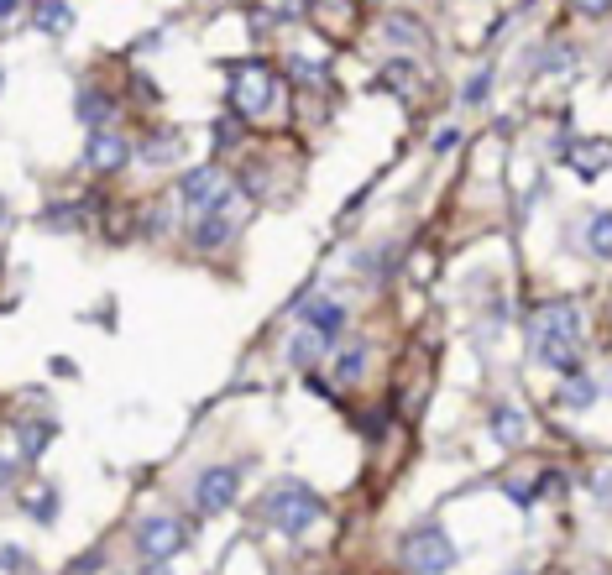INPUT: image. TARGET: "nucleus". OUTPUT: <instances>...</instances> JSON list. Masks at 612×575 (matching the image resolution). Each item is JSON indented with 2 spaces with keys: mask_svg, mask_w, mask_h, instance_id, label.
Wrapping results in <instances>:
<instances>
[{
  "mask_svg": "<svg viewBox=\"0 0 612 575\" xmlns=\"http://www.w3.org/2000/svg\"><path fill=\"white\" fill-rule=\"evenodd\" d=\"M529 340H534V361L550 366V372H581L576 356H581V309L555 298V304H544L534 319H529Z\"/></svg>",
  "mask_w": 612,
  "mask_h": 575,
  "instance_id": "obj_1",
  "label": "nucleus"
},
{
  "mask_svg": "<svg viewBox=\"0 0 612 575\" xmlns=\"http://www.w3.org/2000/svg\"><path fill=\"white\" fill-rule=\"evenodd\" d=\"M262 508H267V523L278 528L283 539H299V534H309V528L325 518L320 492L304 487V481H283V487H272Z\"/></svg>",
  "mask_w": 612,
  "mask_h": 575,
  "instance_id": "obj_2",
  "label": "nucleus"
},
{
  "mask_svg": "<svg viewBox=\"0 0 612 575\" xmlns=\"http://www.w3.org/2000/svg\"><path fill=\"white\" fill-rule=\"evenodd\" d=\"M225 84H231V110L246 115V121H257V115H267L272 105H278V74L257 58L231 63L225 68Z\"/></svg>",
  "mask_w": 612,
  "mask_h": 575,
  "instance_id": "obj_3",
  "label": "nucleus"
},
{
  "mask_svg": "<svg viewBox=\"0 0 612 575\" xmlns=\"http://www.w3.org/2000/svg\"><path fill=\"white\" fill-rule=\"evenodd\" d=\"M456 544H450V534L440 523H419V528H408L403 534V565L414 570V575H445V570H456Z\"/></svg>",
  "mask_w": 612,
  "mask_h": 575,
  "instance_id": "obj_4",
  "label": "nucleus"
},
{
  "mask_svg": "<svg viewBox=\"0 0 612 575\" xmlns=\"http://www.w3.org/2000/svg\"><path fill=\"white\" fill-rule=\"evenodd\" d=\"M184 544H189V523H178V518H147L136 528V549L147 560H173Z\"/></svg>",
  "mask_w": 612,
  "mask_h": 575,
  "instance_id": "obj_5",
  "label": "nucleus"
},
{
  "mask_svg": "<svg viewBox=\"0 0 612 575\" xmlns=\"http://www.w3.org/2000/svg\"><path fill=\"white\" fill-rule=\"evenodd\" d=\"M236 492H241V471L210 466V471H199V481H194V508L199 513H225L236 502Z\"/></svg>",
  "mask_w": 612,
  "mask_h": 575,
  "instance_id": "obj_6",
  "label": "nucleus"
},
{
  "mask_svg": "<svg viewBox=\"0 0 612 575\" xmlns=\"http://www.w3.org/2000/svg\"><path fill=\"white\" fill-rule=\"evenodd\" d=\"M220 199H225V183H220L215 168H194V173H184V183H178V204L194 210V215H210Z\"/></svg>",
  "mask_w": 612,
  "mask_h": 575,
  "instance_id": "obj_7",
  "label": "nucleus"
},
{
  "mask_svg": "<svg viewBox=\"0 0 612 575\" xmlns=\"http://www.w3.org/2000/svg\"><path fill=\"white\" fill-rule=\"evenodd\" d=\"M487 424H492V440L497 445H524L529 440V413L518 408V403H492Z\"/></svg>",
  "mask_w": 612,
  "mask_h": 575,
  "instance_id": "obj_8",
  "label": "nucleus"
},
{
  "mask_svg": "<svg viewBox=\"0 0 612 575\" xmlns=\"http://www.w3.org/2000/svg\"><path fill=\"white\" fill-rule=\"evenodd\" d=\"M231 230H236V220H231V204H215V210L210 215H204L194 230H189V241L199 246V251H215V246H225V241H231Z\"/></svg>",
  "mask_w": 612,
  "mask_h": 575,
  "instance_id": "obj_9",
  "label": "nucleus"
},
{
  "mask_svg": "<svg viewBox=\"0 0 612 575\" xmlns=\"http://www.w3.org/2000/svg\"><path fill=\"white\" fill-rule=\"evenodd\" d=\"M126 157H131V147L121 142V136H110V131H95V136H89L84 163L95 168V173H116V168H126Z\"/></svg>",
  "mask_w": 612,
  "mask_h": 575,
  "instance_id": "obj_10",
  "label": "nucleus"
},
{
  "mask_svg": "<svg viewBox=\"0 0 612 575\" xmlns=\"http://www.w3.org/2000/svg\"><path fill=\"white\" fill-rule=\"evenodd\" d=\"M299 319H304V330H314V335H335L340 325H346V309H340L335 298H304Z\"/></svg>",
  "mask_w": 612,
  "mask_h": 575,
  "instance_id": "obj_11",
  "label": "nucleus"
},
{
  "mask_svg": "<svg viewBox=\"0 0 612 575\" xmlns=\"http://www.w3.org/2000/svg\"><path fill=\"white\" fill-rule=\"evenodd\" d=\"M565 163H571L581 178H597L612 163V152H607V142H576V147H565Z\"/></svg>",
  "mask_w": 612,
  "mask_h": 575,
  "instance_id": "obj_12",
  "label": "nucleus"
},
{
  "mask_svg": "<svg viewBox=\"0 0 612 575\" xmlns=\"http://www.w3.org/2000/svg\"><path fill=\"white\" fill-rule=\"evenodd\" d=\"M555 398H560V408H576L581 413V408L597 403V382L586 377V372H571V377H560V393Z\"/></svg>",
  "mask_w": 612,
  "mask_h": 575,
  "instance_id": "obj_13",
  "label": "nucleus"
},
{
  "mask_svg": "<svg viewBox=\"0 0 612 575\" xmlns=\"http://www.w3.org/2000/svg\"><path fill=\"white\" fill-rule=\"evenodd\" d=\"M32 16H37V27L48 32V37H63L68 27H74V11H68L63 0H37V6H32Z\"/></svg>",
  "mask_w": 612,
  "mask_h": 575,
  "instance_id": "obj_14",
  "label": "nucleus"
},
{
  "mask_svg": "<svg viewBox=\"0 0 612 575\" xmlns=\"http://www.w3.org/2000/svg\"><path fill=\"white\" fill-rule=\"evenodd\" d=\"M586 251L612 262V210H597L592 220H586Z\"/></svg>",
  "mask_w": 612,
  "mask_h": 575,
  "instance_id": "obj_15",
  "label": "nucleus"
},
{
  "mask_svg": "<svg viewBox=\"0 0 612 575\" xmlns=\"http://www.w3.org/2000/svg\"><path fill=\"white\" fill-rule=\"evenodd\" d=\"M110 115H116L110 95H100V89H84V95H79V121L84 126H100V121H110Z\"/></svg>",
  "mask_w": 612,
  "mask_h": 575,
  "instance_id": "obj_16",
  "label": "nucleus"
},
{
  "mask_svg": "<svg viewBox=\"0 0 612 575\" xmlns=\"http://www.w3.org/2000/svg\"><path fill=\"white\" fill-rule=\"evenodd\" d=\"M16 440H21V460H37L42 450H48V440H53V424H21Z\"/></svg>",
  "mask_w": 612,
  "mask_h": 575,
  "instance_id": "obj_17",
  "label": "nucleus"
},
{
  "mask_svg": "<svg viewBox=\"0 0 612 575\" xmlns=\"http://www.w3.org/2000/svg\"><path fill=\"white\" fill-rule=\"evenodd\" d=\"M320 351H325V335H314V330H304V335H293V345H288V356L299 361L304 372H309L314 361H320Z\"/></svg>",
  "mask_w": 612,
  "mask_h": 575,
  "instance_id": "obj_18",
  "label": "nucleus"
},
{
  "mask_svg": "<svg viewBox=\"0 0 612 575\" xmlns=\"http://www.w3.org/2000/svg\"><path fill=\"white\" fill-rule=\"evenodd\" d=\"M361 372H367V351H361V345H356V351H340V361H335V377H340V382H356Z\"/></svg>",
  "mask_w": 612,
  "mask_h": 575,
  "instance_id": "obj_19",
  "label": "nucleus"
},
{
  "mask_svg": "<svg viewBox=\"0 0 612 575\" xmlns=\"http://www.w3.org/2000/svg\"><path fill=\"white\" fill-rule=\"evenodd\" d=\"M288 63H293L288 74L299 84H325V63H314V58H288Z\"/></svg>",
  "mask_w": 612,
  "mask_h": 575,
  "instance_id": "obj_20",
  "label": "nucleus"
},
{
  "mask_svg": "<svg viewBox=\"0 0 612 575\" xmlns=\"http://www.w3.org/2000/svg\"><path fill=\"white\" fill-rule=\"evenodd\" d=\"M487 89H492V68H482V74H471V79H466L461 100H466V105H482V100H487Z\"/></svg>",
  "mask_w": 612,
  "mask_h": 575,
  "instance_id": "obj_21",
  "label": "nucleus"
},
{
  "mask_svg": "<svg viewBox=\"0 0 612 575\" xmlns=\"http://www.w3.org/2000/svg\"><path fill=\"white\" fill-rule=\"evenodd\" d=\"M53 502H58V497H53V487H42L37 497H27V513H32V518H42V523H48V518H53Z\"/></svg>",
  "mask_w": 612,
  "mask_h": 575,
  "instance_id": "obj_22",
  "label": "nucleus"
},
{
  "mask_svg": "<svg viewBox=\"0 0 612 575\" xmlns=\"http://www.w3.org/2000/svg\"><path fill=\"white\" fill-rule=\"evenodd\" d=\"M408 21H414V16H398L393 27H388V37H393V42H419V27H408Z\"/></svg>",
  "mask_w": 612,
  "mask_h": 575,
  "instance_id": "obj_23",
  "label": "nucleus"
},
{
  "mask_svg": "<svg viewBox=\"0 0 612 575\" xmlns=\"http://www.w3.org/2000/svg\"><path fill=\"white\" fill-rule=\"evenodd\" d=\"M0 565H6V570H21V575H27V555H21V549H0Z\"/></svg>",
  "mask_w": 612,
  "mask_h": 575,
  "instance_id": "obj_24",
  "label": "nucleus"
},
{
  "mask_svg": "<svg viewBox=\"0 0 612 575\" xmlns=\"http://www.w3.org/2000/svg\"><path fill=\"white\" fill-rule=\"evenodd\" d=\"M576 11H581V16H607L612 0H576Z\"/></svg>",
  "mask_w": 612,
  "mask_h": 575,
  "instance_id": "obj_25",
  "label": "nucleus"
},
{
  "mask_svg": "<svg viewBox=\"0 0 612 575\" xmlns=\"http://www.w3.org/2000/svg\"><path fill=\"white\" fill-rule=\"evenodd\" d=\"M571 58H576L571 48H555V53H550V74H560V68H571Z\"/></svg>",
  "mask_w": 612,
  "mask_h": 575,
  "instance_id": "obj_26",
  "label": "nucleus"
},
{
  "mask_svg": "<svg viewBox=\"0 0 612 575\" xmlns=\"http://www.w3.org/2000/svg\"><path fill=\"white\" fill-rule=\"evenodd\" d=\"M6 487H11V466L0 460V492H6Z\"/></svg>",
  "mask_w": 612,
  "mask_h": 575,
  "instance_id": "obj_27",
  "label": "nucleus"
},
{
  "mask_svg": "<svg viewBox=\"0 0 612 575\" xmlns=\"http://www.w3.org/2000/svg\"><path fill=\"white\" fill-rule=\"evenodd\" d=\"M16 11V0H0V16H11Z\"/></svg>",
  "mask_w": 612,
  "mask_h": 575,
  "instance_id": "obj_28",
  "label": "nucleus"
},
{
  "mask_svg": "<svg viewBox=\"0 0 612 575\" xmlns=\"http://www.w3.org/2000/svg\"><path fill=\"white\" fill-rule=\"evenodd\" d=\"M142 575H168V570H163V565H147V570H142Z\"/></svg>",
  "mask_w": 612,
  "mask_h": 575,
  "instance_id": "obj_29",
  "label": "nucleus"
},
{
  "mask_svg": "<svg viewBox=\"0 0 612 575\" xmlns=\"http://www.w3.org/2000/svg\"><path fill=\"white\" fill-rule=\"evenodd\" d=\"M0 262H6V257H0Z\"/></svg>",
  "mask_w": 612,
  "mask_h": 575,
  "instance_id": "obj_30",
  "label": "nucleus"
}]
</instances>
